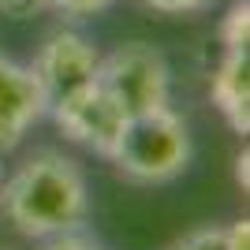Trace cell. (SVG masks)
<instances>
[{"label":"cell","mask_w":250,"mask_h":250,"mask_svg":"<svg viewBox=\"0 0 250 250\" xmlns=\"http://www.w3.org/2000/svg\"><path fill=\"white\" fill-rule=\"evenodd\" d=\"M209 101L235 135H250V49H224L209 75Z\"/></svg>","instance_id":"52a82bcc"},{"label":"cell","mask_w":250,"mask_h":250,"mask_svg":"<svg viewBox=\"0 0 250 250\" xmlns=\"http://www.w3.org/2000/svg\"><path fill=\"white\" fill-rule=\"evenodd\" d=\"M45 11H56L63 19H94L101 11H108L116 0H42Z\"/></svg>","instance_id":"9c48e42d"},{"label":"cell","mask_w":250,"mask_h":250,"mask_svg":"<svg viewBox=\"0 0 250 250\" xmlns=\"http://www.w3.org/2000/svg\"><path fill=\"white\" fill-rule=\"evenodd\" d=\"M97 63H101V49H97L83 30L75 26H60L52 30L38 52L30 60V71L34 79L42 83L45 90V101H60V97L83 90V86H94L97 83Z\"/></svg>","instance_id":"277c9868"},{"label":"cell","mask_w":250,"mask_h":250,"mask_svg":"<svg viewBox=\"0 0 250 250\" xmlns=\"http://www.w3.org/2000/svg\"><path fill=\"white\" fill-rule=\"evenodd\" d=\"M38 243H42V250H101L83 228L56 231V235H49V239H38Z\"/></svg>","instance_id":"7c38bea8"},{"label":"cell","mask_w":250,"mask_h":250,"mask_svg":"<svg viewBox=\"0 0 250 250\" xmlns=\"http://www.w3.org/2000/svg\"><path fill=\"white\" fill-rule=\"evenodd\" d=\"M0 179H4V165H0Z\"/></svg>","instance_id":"2e32d148"},{"label":"cell","mask_w":250,"mask_h":250,"mask_svg":"<svg viewBox=\"0 0 250 250\" xmlns=\"http://www.w3.org/2000/svg\"><path fill=\"white\" fill-rule=\"evenodd\" d=\"M0 213L26 239H49L56 231L86 228L90 183L79 161L42 149L26 157L8 179H0Z\"/></svg>","instance_id":"6da1fadb"},{"label":"cell","mask_w":250,"mask_h":250,"mask_svg":"<svg viewBox=\"0 0 250 250\" xmlns=\"http://www.w3.org/2000/svg\"><path fill=\"white\" fill-rule=\"evenodd\" d=\"M97 86L127 116L153 112L172 104V63L149 42H120L116 49L101 52Z\"/></svg>","instance_id":"3957f363"},{"label":"cell","mask_w":250,"mask_h":250,"mask_svg":"<svg viewBox=\"0 0 250 250\" xmlns=\"http://www.w3.org/2000/svg\"><path fill=\"white\" fill-rule=\"evenodd\" d=\"M224 243H228V250H250V220L247 217L231 220L224 228Z\"/></svg>","instance_id":"5bb4252c"},{"label":"cell","mask_w":250,"mask_h":250,"mask_svg":"<svg viewBox=\"0 0 250 250\" xmlns=\"http://www.w3.org/2000/svg\"><path fill=\"white\" fill-rule=\"evenodd\" d=\"M45 116H49V101L30 63L0 56V153L19 149L34 124H42Z\"/></svg>","instance_id":"8992f818"},{"label":"cell","mask_w":250,"mask_h":250,"mask_svg":"<svg viewBox=\"0 0 250 250\" xmlns=\"http://www.w3.org/2000/svg\"><path fill=\"white\" fill-rule=\"evenodd\" d=\"M38 11H45L42 0H0V15H8V19H30Z\"/></svg>","instance_id":"4fadbf2b"},{"label":"cell","mask_w":250,"mask_h":250,"mask_svg":"<svg viewBox=\"0 0 250 250\" xmlns=\"http://www.w3.org/2000/svg\"><path fill=\"white\" fill-rule=\"evenodd\" d=\"M172 250H228V243H224V228H220V224H202V228L187 231Z\"/></svg>","instance_id":"30bf717a"},{"label":"cell","mask_w":250,"mask_h":250,"mask_svg":"<svg viewBox=\"0 0 250 250\" xmlns=\"http://www.w3.org/2000/svg\"><path fill=\"white\" fill-rule=\"evenodd\" d=\"M49 116H52V124L60 127V135L67 138V142L90 149V153H97V157L112 153L116 138H120V127H124V120H127V112L104 94L97 83L60 97V101H52Z\"/></svg>","instance_id":"5b68a950"},{"label":"cell","mask_w":250,"mask_h":250,"mask_svg":"<svg viewBox=\"0 0 250 250\" xmlns=\"http://www.w3.org/2000/svg\"><path fill=\"white\" fill-rule=\"evenodd\" d=\"M142 8L157 11V15H172V19H183V15H198V11L213 8V0H138Z\"/></svg>","instance_id":"8fae6325"},{"label":"cell","mask_w":250,"mask_h":250,"mask_svg":"<svg viewBox=\"0 0 250 250\" xmlns=\"http://www.w3.org/2000/svg\"><path fill=\"white\" fill-rule=\"evenodd\" d=\"M235 183H239V190L247 194V187H250V153L247 149L235 157Z\"/></svg>","instance_id":"9a60e30c"},{"label":"cell","mask_w":250,"mask_h":250,"mask_svg":"<svg viewBox=\"0 0 250 250\" xmlns=\"http://www.w3.org/2000/svg\"><path fill=\"white\" fill-rule=\"evenodd\" d=\"M217 38L224 49H250V0H231L217 22Z\"/></svg>","instance_id":"ba28073f"},{"label":"cell","mask_w":250,"mask_h":250,"mask_svg":"<svg viewBox=\"0 0 250 250\" xmlns=\"http://www.w3.org/2000/svg\"><path fill=\"white\" fill-rule=\"evenodd\" d=\"M190 153H194V142H190L187 120L172 104H165V108H153V112L127 116L112 153L104 161L127 183L161 187V183H172L187 172Z\"/></svg>","instance_id":"7a4b0ae2"}]
</instances>
